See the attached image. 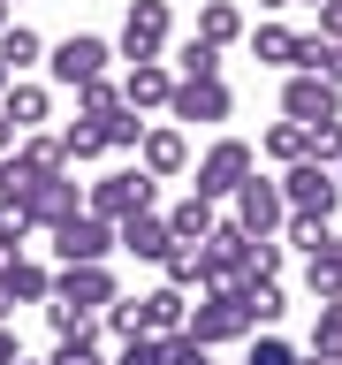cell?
Segmentation results:
<instances>
[{"mask_svg":"<svg viewBox=\"0 0 342 365\" xmlns=\"http://www.w3.org/2000/svg\"><path fill=\"white\" fill-rule=\"evenodd\" d=\"M160 274H167L175 289H205V244H175L160 259Z\"/></svg>","mask_w":342,"mask_h":365,"instance_id":"cell-29","label":"cell"},{"mask_svg":"<svg viewBox=\"0 0 342 365\" xmlns=\"http://www.w3.org/2000/svg\"><path fill=\"white\" fill-rule=\"evenodd\" d=\"M182 327H190V289H175V282L145 289V335H182Z\"/></svg>","mask_w":342,"mask_h":365,"instance_id":"cell-18","label":"cell"},{"mask_svg":"<svg viewBox=\"0 0 342 365\" xmlns=\"http://www.w3.org/2000/svg\"><path fill=\"white\" fill-rule=\"evenodd\" d=\"M167 38H175V0H130L122 8V31H114L122 61H160Z\"/></svg>","mask_w":342,"mask_h":365,"instance_id":"cell-2","label":"cell"},{"mask_svg":"<svg viewBox=\"0 0 342 365\" xmlns=\"http://www.w3.org/2000/svg\"><path fill=\"white\" fill-rule=\"evenodd\" d=\"M16 145H23V130L8 122V114H0V160H16Z\"/></svg>","mask_w":342,"mask_h":365,"instance_id":"cell-42","label":"cell"},{"mask_svg":"<svg viewBox=\"0 0 342 365\" xmlns=\"http://www.w3.org/2000/svg\"><path fill=\"white\" fill-rule=\"evenodd\" d=\"M244 365H304V358H296V342H281L274 327H259L251 350H244Z\"/></svg>","mask_w":342,"mask_h":365,"instance_id":"cell-36","label":"cell"},{"mask_svg":"<svg viewBox=\"0 0 342 365\" xmlns=\"http://www.w3.org/2000/svg\"><path fill=\"white\" fill-rule=\"evenodd\" d=\"M312 358H342V297H327L312 312Z\"/></svg>","mask_w":342,"mask_h":365,"instance_id":"cell-33","label":"cell"},{"mask_svg":"<svg viewBox=\"0 0 342 365\" xmlns=\"http://www.w3.org/2000/svg\"><path fill=\"white\" fill-rule=\"evenodd\" d=\"M205 365H221V358H205Z\"/></svg>","mask_w":342,"mask_h":365,"instance_id":"cell-51","label":"cell"},{"mask_svg":"<svg viewBox=\"0 0 342 365\" xmlns=\"http://www.w3.org/2000/svg\"><path fill=\"white\" fill-rule=\"evenodd\" d=\"M312 31H327V38L342 46V0H319V23H312Z\"/></svg>","mask_w":342,"mask_h":365,"instance_id":"cell-40","label":"cell"},{"mask_svg":"<svg viewBox=\"0 0 342 365\" xmlns=\"http://www.w3.org/2000/svg\"><path fill=\"white\" fill-rule=\"evenodd\" d=\"M198 38L236 46V38H244V8H236V0H198Z\"/></svg>","mask_w":342,"mask_h":365,"instance_id":"cell-23","label":"cell"},{"mask_svg":"<svg viewBox=\"0 0 342 365\" xmlns=\"http://www.w3.org/2000/svg\"><path fill=\"white\" fill-rule=\"evenodd\" d=\"M335 175H342V168H335Z\"/></svg>","mask_w":342,"mask_h":365,"instance_id":"cell-52","label":"cell"},{"mask_svg":"<svg viewBox=\"0 0 342 365\" xmlns=\"http://www.w3.org/2000/svg\"><path fill=\"white\" fill-rule=\"evenodd\" d=\"M53 297L99 319L114 297H122V282H114V267H107V259H84V267H61V274H53Z\"/></svg>","mask_w":342,"mask_h":365,"instance_id":"cell-12","label":"cell"},{"mask_svg":"<svg viewBox=\"0 0 342 365\" xmlns=\"http://www.w3.org/2000/svg\"><path fill=\"white\" fill-rule=\"evenodd\" d=\"M0 114H8L16 130H46V122H53V84L16 76V84H8V99H0Z\"/></svg>","mask_w":342,"mask_h":365,"instance_id":"cell-17","label":"cell"},{"mask_svg":"<svg viewBox=\"0 0 342 365\" xmlns=\"http://www.w3.org/2000/svg\"><path fill=\"white\" fill-rule=\"evenodd\" d=\"M304 8H319V0H304Z\"/></svg>","mask_w":342,"mask_h":365,"instance_id":"cell-50","label":"cell"},{"mask_svg":"<svg viewBox=\"0 0 342 365\" xmlns=\"http://www.w3.org/2000/svg\"><path fill=\"white\" fill-rule=\"evenodd\" d=\"M304 365H342V358H304Z\"/></svg>","mask_w":342,"mask_h":365,"instance_id":"cell-48","label":"cell"},{"mask_svg":"<svg viewBox=\"0 0 342 365\" xmlns=\"http://www.w3.org/2000/svg\"><path fill=\"white\" fill-rule=\"evenodd\" d=\"M152 205H160V175L145 160L107 168V175L91 182V213H107V221H130V213H152Z\"/></svg>","mask_w":342,"mask_h":365,"instance_id":"cell-1","label":"cell"},{"mask_svg":"<svg viewBox=\"0 0 342 365\" xmlns=\"http://www.w3.org/2000/svg\"><path fill=\"white\" fill-rule=\"evenodd\" d=\"M281 244L312 259V251H327V244H335V221H327V213H289V228H281Z\"/></svg>","mask_w":342,"mask_h":365,"instance_id":"cell-28","label":"cell"},{"mask_svg":"<svg viewBox=\"0 0 342 365\" xmlns=\"http://www.w3.org/2000/svg\"><path fill=\"white\" fill-rule=\"evenodd\" d=\"M236 114V91L221 84V76H182L175 84V99H167V122H182V130H213V122H228Z\"/></svg>","mask_w":342,"mask_h":365,"instance_id":"cell-7","label":"cell"},{"mask_svg":"<svg viewBox=\"0 0 342 365\" xmlns=\"http://www.w3.org/2000/svg\"><path fill=\"white\" fill-rule=\"evenodd\" d=\"M0 319H16V297H8V282H0Z\"/></svg>","mask_w":342,"mask_h":365,"instance_id":"cell-44","label":"cell"},{"mask_svg":"<svg viewBox=\"0 0 342 365\" xmlns=\"http://www.w3.org/2000/svg\"><path fill=\"white\" fill-rule=\"evenodd\" d=\"M114 107H122V84H114V76L76 84V114H91V122H99V114H114Z\"/></svg>","mask_w":342,"mask_h":365,"instance_id":"cell-35","label":"cell"},{"mask_svg":"<svg viewBox=\"0 0 342 365\" xmlns=\"http://www.w3.org/2000/svg\"><path fill=\"white\" fill-rule=\"evenodd\" d=\"M281 114L319 130V122H342V84L335 76H319V68H289V84H281Z\"/></svg>","mask_w":342,"mask_h":365,"instance_id":"cell-6","label":"cell"},{"mask_svg":"<svg viewBox=\"0 0 342 365\" xmlns=\"http://www.w3.org/2000/svg\"><path fill=\"white\" fill-rule=\"evenodd\" d=\"M16 358H23V335L8 327V319H0V365H16Z\"/></svg>","mask_w":342,"mask_h":365,"instance_id":"cell-41","label":"cell"},{"mask_svg":"<svg viewBox=\"0 0 342 365\" xmlns=\"http://www.w3.org/2000/svg\"><path fill=\"white\" fill-rule=\"evenodd\" d=\"M16 365H38V358H16ZM46 365H53V358H46Z\"/></svg>","mask_w":342,"mask_h":365,"instance_id":"cell-49","label":"cell"},{"mask_svg":"<svg viewBox=\"0 0 342 365\" xmlns=\"http://www.w3.org/2000/svg\"><path fill=\"white\" fill-rule=\"evenodd\" d=\"M175 84H182V76H175L167 61H130V76H122V99L145 114V107H167V99H175Z\"/></svg>","mask_w":342,"mask_h":365,"instance_id":"cell-16","label":"cell"},{"mask_svg":"<svg viewBox=\"0 0 342 365\" xmlns=\"http://www.w3.org/2000/svg\"><path fill=\"white\" fill-rule=\"evenodd\" d=\"M137 160H145L160 182H175L182 168H190V130H182V122H152V130H145V145H137Z\"/></svg>","mask_w":342,"mask_h":365,"instance_id":"cell-13","label":"cell"},{"mask_svg":"<svg viewBox=\"0 0 342 365\" xmlns=\"http://www.w3.org/2000/svg\"><path fill=\"white\" fill-rule=\"evenodd\" d=\"M8 84H16V68H8V61H0V99H8Z\"/></svg>","mask_w":342,"mask_h":365,"instance_id":"cell-45","label":"cell"},{"mask_svg":"<svg viewBox=\"0 0 342 365\" xmlns=\"http://www.w3.org/2000/svg\"><path fill=\"white\" fill-rule=\"evenodd\" d=\"M99 327H107V342H130V335H145V297H114L107 312H99Z\"/></svg>","mask_w":342,"mask_h":365,"instance_id":"cell-32","label":"cell"},{"mask_svg":"<svg viewBox=\"0 0 342 365\" xmlns=\"http://www.w3.org/2000/svg\"><path fill=\"white\" fill-rule=\"evenodd\" d=\"M259 8H266V16H281V8H296V0H259Z\"/></svg>","mask_w":342,"mask_h":365,"instance_id":"cell-46","label":"cell"},{"mask_svg":"<svg viewBox=\"0 0 342 365\" xmlns=\"http://www.w3.org/2000/svg\"><path fill=\"white\" fill-rule=\"evenodd\" d=\"M327 251H335V259H342V228H335V244H327Z\"/></svg>","mask_w":342,"mask_h":365,"instance_id":"cell-47","label":"cell"},{"mask_svg":"<svg viewBox=\"0 0 342 365\" xmlns=\"http://www.w3.org/2000/svg\"><path fill=\"white\" fill-rule=\"evenodd\" d=\"M53 365H107V327L91 319V327L61 335V342H53Z\"/></svg>","mask_w":342,"mask_h":365,"instance_id":"cell-25","label":"cell"},{"mask_svg":"<svg viewBox=\"0 0 342 365\" xmlns=\"http://www.w3.org/2000/svg\"><path fill=\"white\" fill-rule=\"evenodd\" d=\"M99 130H107V145H114V153H137V145H145V130H152V122H137V107H130V99H122V107H114V114H99Z\"/></svg>","mask_w":342,"mask_h":365,"instance_id":"cell-30","label":"cell"},{"mask_svg":"<svg viewBox=\"0 0 342 365\" xmlns=\"http://www.w3.org/2000/svg\"><path fill=\"white\" fill-rule=\"evenodd\" d=\"M175 76H221V46L190 31V38L175 46Z\"/></svg>","mask_w":342,"mask_h":365,"instance_id":"cell-31","label":"cell"},{"mask_svg":"<svg viewBox=\"0 0 342 365\" xmlns=\"http://www.w3.org/2000/svg\"><path fill=\"white\" fill-rule=\"evenodd\" d=\"M304 289H312L319 304L342 297V259H335V251H312V259H304Z\"/></svg>","mask_w":342,"mask_h":365,"instance_id":"cell-34","label":"cell"},{"mask_svg":"<svg viewBox=\"0 0 342 365\" xmlns=\"http://www.w3.org/2000/svg\"><path fill=\"white\" fill-rule=\"evenodd\" d=\"M259 153H266V160H281V168H296V160L312 153V130L281 114V122H266V130H259Z\"/></svg>","mask_w":342,"mask_h":365,"instance_id":"cell-20","label":"cell"},{"mask_svg":"<svg viewBox=\"0 0 342 365\" xmlns=\"http://www.w3.org/2000/svg\"><path fill=\"white\" fill-rule=\"evenodd\" d=\"M16 259H23V244H0V274H8V267H16Z\"/></svg>","mask_w":342,"mask_h":365,"instance_id":"cell-43","label":"cell"},{"mask_svg":"<svg viewBox=\"0 0 342 365\" xmlns=\"http://www.w3.org/2000/svg\"><path fill=\"white\" fill-rule=\"evenodd\" d=\"M61 145H68V168H84V160L114 153V145H107V130H99L91 114H76V122H61Z\"/></svg>","mask_w":342,"mask_h":365,"instance_id":"cell-27","label":"cell"},{"mask_svg":"<svg viewBox=\"0 0 342 365\" xmlns=\"http://www.w3.org/2000/svg\"><path fill=\"white\" fill-rule=\"evenodd\" d=\"M114 53H122V46H114V38H99V31H68V38L46 53V76H53L61 91H76V84H91V76H107V61H114Z\"/></svg>","mask_w":342,"mask_h":365,"instance_id":"cell-4","label":"cell"},{"mask_svg":"<svg viewBox=\"0 0 342 365\" xmlns=\"http://www.w3.org/2000/svg\"><path fill=\"white\" fill-rule=\"evenodd\" d=\"M205 358H213V342H198L190 327H182V335H167V365H205Z\"/></svg>","mask_w":342,"mask_h":365,"instance_id":"cell-38","label":"cell"},{"mask_svg":"<svg viewBox=\"0 0 342 365\" xmlns=\"http://www.w3.org/2000/svg\"><path fill=\"white\" fill-rule=\"evenodd\" d=\"M122 251H130V259H167V251H175V221H167V213H130V221H122Z\"/></svg>","mask_w":342,"mask_h":365,"instance_id":"cell-14","label":"cell"},{"mask_svg":"<svg viewBox=\"0 0 342 365\" xmlns=\"http://www.w3.org/2000/svg\"><path fill=\"white\" fill-rule=\"evenodd\" d=\"M16 160H23V168H31V175H61V168H68V145H61V137H53V130H23Z\"/></svg>","mask_w":342,"mask_h":365,"instance_id":"cell-22","label":"cell"},{"mask_svg":"<svg viewBox=\"0 0 342 365\" xmlns=\"http://www.w3.org/2000/svg\"><path fill=\"white\" fill-rule=\"evenodd\" d=\"M190 335L198 342H244V335H259L251 327V312H244V289H205V304H190Z\"/></svg>","mask_w":342,"mask_h":365,"instance_id":"cell-9","label":"cell"},{"mask_svg":"<svg viewBox=\"0 0 342 365\" xmlns=\"http://www.w3.org/2000/svg\"><path fill=\"white\" fill-rule=\"evenodd\" d=\"M46 53H53V46H46L38 31H31V23H8V31H0V61L16 68V76H31V68H38Z\"/></svg>","mask_w":342,"mask_h":365,"instance_id":"cell-21","label":"cell"},{"mask_svg":"<svg viewBox=\"0 0 342 365\" xmlns=\"http://www.w3.org/2000/svg\"><path fill=\"white\" fill-rule=\"evenodd\" d=\"M0 282H8V297H16V304H46V297H53V267H38V259H16Z\"/></svg>","mask_w":342,"mask_h":365,"instance_id":"cell-26","label":"cell"},{"mask_svg":"<svg viewBox=\"0 0 342 365\" xmlns=\"http://www.w3.org/2000/svg\"><path fill=\"white\" fill-rule=\"evenodd\" d=\"M228 205H236V228H244V236H281V228H289V190L266 182V175H251Z\"/></svg>","mask_w":342,"mask_h":365,"instance_id":"cell-10","label":"cell"},{"mask_svg":"<svg viewBox=\"0 0 342 365\" xmlns=\"http://www.w3.org/2000/svg\"><path fill=\"white\" fill-rule=\"evenodd\" d=\"M236 289H244L251 327H281V312H289V289H281V282H236Z\"/></svg>","mask_w":342,"mask_h":365,"instance_id":"cell-24","label":"cell"},{"mask_svg":"<svg viewBox=\"0 0 342 365\" xmlns=\"http://www.w3.org/2000/svg\"><path fill=\"white\" fill-rule=\"evenodd\" d=\"M251 175H259V153H251L244 137H213V145L198 153V190L205 198H236Z\"/></svg>","mask_w":342,"mask_h":365,"instance_id":"cell-5","label":"cell"},{"mask_svg":"<svg viewBox=\"0 0 342 365\" xmlns=\"http://www.w3.org/2000/svg\"><path fill=\"white\" fill-rule=\"evenodd\" d=\"M304 160H327V168H342V122H319L312 130V153Z\"/></svg>","mask_w":342,"mask_h":365,"instance_id":"cell-39","label":"cell"},{"mask_svg":"<svg viewBox=\"0 0 342 365\" xmlns=\"http://www.w3.org/2000/svg\"><path fill=\"white\" fill-rule=\"evenodd\" d=\"M114 251H122V221H107V213H76L68 228H53V259H61V267L114 259Z\"/></svg>","mask_w":342,"mask_h":365,"instance_id":"cell-8","label":"cell"},{"mask_svg":"<svg viewBox=\"0 0 342 365\" xmlns=\"http://www.w3.org/2000/svg\"><path fill=\"white\" fill-rule=\"evenodd\" d=\"M114 365H167V335H130L114 350Z\"/></svg>","mask_w":342,"mask_h":365,"instance_id":"cell-37","label":"cell"},{"mask_svg":"<svg viewBox=\"0 0 342 365\" xmlns=\"http://www.w3.org/2000/svg\"><path fill=\"white\" fill-rule=\"evenodd\" d=\"M16 205H23V213H31V221L46 228V236H53V228H68L76 213H91V182H76V175L61 168V175H38V182H31V190H23Z\"/></svg>","mask_w":342,"mask_h":365,"instance_id":"cell-3","label":"cell"},{"mask_svg":"<svg viewBox=\"0 0 342 365\" xmlns=\"http://www.w3.org/2000/svg\"><path fill=\"white\" fill-rule=\"evenodd\" d=\"M251 53L266 68H296V53H304V31H289V23H251Z\"/></svg>","mask_w":342,"mask_h":365,"instance_id":"cell-19","label":"cell"},{"mask_svg":"<svg viewBox=\"0 0 342 365\" xmlns=\"http://www.w3.org/2000/svg\"><path fill=\"white\" fill-rule=\"evenodd\" d=\"M167 221H175V244H205V236L221 228V198H205L198 182H190V190L167 205Z\"/></svg>","mask_w":342,"mask_h":365,"instance_id":"cell-15","label":"cell"},{"mask_svg":"<svg viewBox=\"0 0 342 365\" xmlns=\"http://www.w3.org/2000/svg\"><path fill=\"white\" fill-rule=\"evenodd\" d=\"M281 190H289V213H327V221H335V205H342V175L327 168V160L281 168Z\"/></svg>","mask_w":342,"mask_h":365,"instance_id":"cell-11","label":"cell"}]
</instances>
